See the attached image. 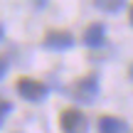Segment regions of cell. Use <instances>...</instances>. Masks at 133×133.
Masks as SVG:
<instances>
[{
    "instance_id": "1",
    "label": "cell",
    "mask_w": 133,
    "mask_h": 133,
    "mask_svg": "<svg viewBox=\"0 0 133 133\" xmlns=\"http://www.w3.org/2000/svg\"><path fill=\"white\" fill-rule=\"evenodd\" d=\"M96 94H99V79L96 74H86L71 86V96H74L79 104H94Z\"/></svg>"
},
{
    "instance_id": "2",
    "label": "cell",
    "mask_w": 133,
    "mask_h": 133,
    "mask_svg": "<svg viewBox=\"0 0 133 133\" xmlns=\"http://www.w3.org/2000/svg\"><path fill=\"white\" fill-rule=\"evenodd\" d=\"M47 91H49V89H47V84H44V81L30 79V76H20V79H17V94L22 96V99H27V101L39 104V101H44Z\"/></svg>"
},
{
    "instance_id": "3",
    "label": "cell",
    "mask_w": 133,
    "mask_h": 133,
    "mask_svg": "<svg viewBox=\"0 0 133 133\" xmlns=\"http://www.w3.org/2000/svg\"><path fill=\"white\" fill-rule=\"evenodd\" d=\"M59 126H62L64 133H86L89 131V121H86V116L81 114L79 109H64L62 116H59Z\"/></svg>"
},
{
    "instance_id": "4",
    "label": "cell",
    "mask_w": 133,
    "mask_h": 133,
    "mask_svg": "<svg viewBox=\"0 0 133 133\" xmlns=\"http://www.w3.org/2000/svg\"><path fill=\"white\" fill-rule=\"evenodd\" d=\"M71 44H74V37L66 30H49L44 35V47L49 49H69Z\"/></svg>"
},
{
    "instance_id": "5",
    "label": "cell",
    "mask_w": 133,
    "mask_h": 133,
    "mask_svg": "<svg viewBox=\"0 0 133 133\" xmlns=\"http://www.w3.org/2000/svg\"><path fill=\"white\" fill-rule=\"evenodd\" d=\"M104 37H106L104 25L94 22V25H89L86 32H84V44H86V47H101V44H104Z\"/></svg>"
},
{
    "instance_id": "6",
    "label": "cell",
    "mask_w": 133,
    "mask_h": 133,
    "mask_svg": "<svg viewBox=\"0 0 133 133\" xmlns=\"http://www.w3.org/2000/svg\"><path fill=\"white\" fill-rule=\"evenodd\" d=\"M99 133H126V121L116 118V116H101Z\"/></svg>"
},
{
    "instance_id": "7",
    "label": "cell",
    "mask_w": 133,
    "mask_h": 133,
    "mask_svg": "<svg viewBox=\"0 0 133 133\" xmlns=\"http://www.w3.org/2000/svg\"><path fill=\"white\" fill-rule=\"evenodd\" d=\"M126 0H94V5L99 10H104V12H118L121 8H123Z\"/></svg>"
},
{
    "instance_id": "8",
    "label": "cell",
    "mask_w": 133,
    "mask_h": 133,
    "mask_svg": "<svg viewBox=\"0 0 133 133\" xmlns=\"http://www.w3.org/2000/svg\"><path fill=\"white\" fill-rule=\"evenodd\" d=\"M8 111H10V104H8V101H0V123H3V118H5Z\"/></svg>"
},
{
    "instance_id": "9",
    "label": "cell",
    "mask_w": 133,
    "mask_h": 133,
    "mask_svg": "<svg viewBox=\"0 0 133 133\" xmlns=\"http://www.w3.org/2000/svg\"><path fill=\"white\" fill-rule=\"evenodd\" d=\"M5 71H8V62H5V59L0 57V79L5 76Z\"/></svg>"
},
{
    "instance_id": "10",
    "label": "cell",
    "mask_w": 133,
    "mask_h": 133,
    "mask_svg": "<svg viewBox=\"0 0 133 133\" xmlns=\"http://www.w3.org/2000/svg\"><path fill=\"white\" fill-rule=\"evenodd\" d=\"M131 25H133V8H131Z\"/></svg>"
},
{
    "instance_id": "11",
    "label": "cell",
    "mask_w": 133,
    "mask_h": 133,
    "mask_svg": "<svg viewBox=\"0 0 133 133\" xmlns=\"http://www.w3.org/2000/svg\"><path fill=\"white\" fill-rule=\"evenodd\" d=\"M0 37H3V27H0Z\"/></svg>"
}]
</instances>
